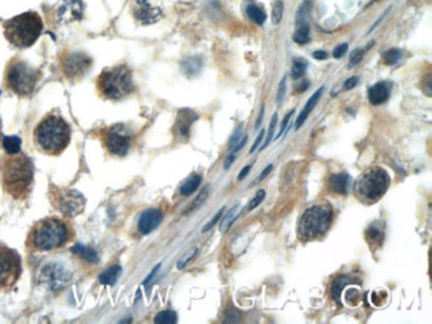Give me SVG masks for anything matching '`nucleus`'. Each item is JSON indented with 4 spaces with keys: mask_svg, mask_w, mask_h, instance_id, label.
Instances as JSON below:
<instances>
[{
    "mask_svg": "<svg viewBox=\"0 0 432 324\" xmlns=\"http://www.w3.org/2000/svg\"><path fill=\"white\" fill-rule=\"evenodd\" d=\"M0 183L15 201H27L33 185V164L20 150L0 154Z\"/></svg>",
    "mask_w": 432,
    "mask_h": 324,
    "instance_id": "f257e3e1",
    "label": "nucleus"
},
{
    "mask_svg": "<svg viewBox=\"0 0 432 324\" xmlns=\"http://www.w3.org/2000/svg\"><path fill=\"white\" fill-rule=\"evenodd\" d=\"M74 238V230L65 218L51 215L40 219L29 230L25 246L29 253H51L64 249Z\"/></svg>",
    "mask_w": 432,
    "mask_h": 324,
    "instance_id": "f03ea898",
    "label": "nucleus"
},
{
    "mask_svg": "<svg viewBox=\"0 0 432 324\" xmlns=\"http://www.w3.org/2000/svg\"><path fill=\"white\" fill-rule=\"evenodd\" d=\"M71 142V127L56 110L46 114L33 129V144L43 154L60 155Z\"/></svg>",
    "mask_w": 432,
    "mask_h": 324,
    "instance_id": "7ed1b4c3",
    "label": "nucleus"
},
{
    "mask_svg": "<svg viewBox=\"0 0 432 324\" xmlns=\"http://www.w3.org/2000/svg\"><path fill=\"white\" fill-rule=\"evenodd\" d=\"M43 20L37 12L28 11L3 23L4 36L16 48L33 46L43 32Z\"/></svg>",
    "mask_w": 432,
    "mask_h": 324,
    "instance_id": "20e7f679",
    "label": "nucleus"
},
{
    "mask_svg": "<svg viewBox=\"0 0 432 324\" xmlns=\"http://www.w3.org/2000/svg\"><path fill=\"white\" fill-rule=\"evenodd\" d=\"M97 92L106 100H121L131 95L135 84L132 78V71L128 65L121 64L116 67L104 69L96 80Z\"/></svg>",
    "mask_w": 432,
    "mask_h": 324,
    "instance_id": "39448f33",
    "label": "nucleus"
},
{
    "mask_svg": "<svg viewBox=\"0 0 432 324\" xmlns=\"http://www.w3.org/2000/svg\"><path fill=\"white\" fill-rule=\"evenodd\" d=\"M39 78V69L16 56L11 59L6 67L4 87L19 97H28L35 91Z\"/></svg>",
    "mask_w": 432,
    "mask_h": 324,
    "instance_id": "423d86ee",
    "label": "nucleus"
},
{
    "mask_svg": "<svg viewBox=\"0 0 432 324\" xmlns=\"http://www.w3.org/2000/svg\"><path fill=\"white\" fill-rule=\"evenodd\" d=\"M390 186V176L382 168H372L367 170L355 185V191L359 199L374 204L384 195Z\"/></svg>",
    "mask_w": 432,
    "mask_h": 324,
    "instance_id": "0eeeda50",
    "label": "nucleus"
},
{
    "mask_svg": "<svg viewBox=\"0 0 432 324\" xmlns=\"http://www.w3.org/2000/svg\"><path fill=\"white\" fill-rule=\"evenodd\" d=\"M331 209L325 205H314L308 208L301 217L298 233L302 239H314L326 233L331 223Z\"/></svg>",
    "mask_w": 432,
    "mask_h": 324,
    "instance_id": "6e6552de",
    "label": "nucleus"
},
{
    "mask_svg": "<svg viewBox=\"0 0 432 324\" xmlns=\"http://www.w3.org/2000/svg\"><path fill=\"white\" fill-rule=\"evenodd\" d=\"M99 138L106 152L114 157H124L131 149L132 133L123 124L100 129Z\"/></svg>",
    "mask_w": 432,
    "mask_h": 324,
    "instance_id": "1a4fd4ad",
    "label": "nucleus"
},
{
    "mask_svg": "<svg viewBox=\"0 0 432 324\" xmlns=\"http://www.w3.org/2000/svg\"><path fill=\"white\" fill-rule=\"evenodd\" d=\"M50 198L53 208L59 210L64 217L73 218L84 212L85 198L77 190L52 186L50 191Z\"/></svg>",
    "mask_w": 432,
    "mask_h": 324,
    "instance_id": "9d476101",
    "label": "nucleus"
},
{
    "mask_svg": "<svg viewBox=\"0 0 432 324\" xmlns=\"http://www.w3.org/2000/svg\"><path fill=\"white\" fill-rule=\"evenodd\" d=\"M21 275V259L18 251L0 245V291H8Z\"/></svg>",
    "mask_w": 432,
    "mask_h": 324,
    "instance_id": "9b49d317",
    "label": "nucleus"
},
{
    "mask_svg": "<svg viewBox=\"0 0 432 324\" xmlns=\"http://www.w3.org/2000/svg\"><path fill=\"white\" fill-rule=\"evenodd\" d=\"M92 67V59L83 52L67 53L61 60L64 76L69 80H80Z\"/></svg>",
    "mask_w": 432,
    "mask_h": 324,
    "instance_id": "f8f14e48",
    "label": "nucleus"
},
{
    "mask_svg": "<svg viewBox=\"0 0 432 324\" xmlns=\"http://www.w3.org/2000/svg\"><path fill=\"white\" fill-rule=\"evenodd\" d=\"M133 16L142 24H152L161 18V10L153 7L148 0H137L133 7Z\"/></svg>",
    "mask_w": 432,
    "mask_h": 324,
    "instance_id": "ddd939ff",
    "label": "nucleus"
},
{
    "mask_svg": "<svg viewBox=\"0 0 432 324\" xmlns=\"http://www.w3.org/2000/svg\"><path fill=\"white\" fill-rule=\"evenodd\" d=\"M199 118L193 110L190 109H181L177 113V120L174 124V134L180 140H188L189 133H190L191 124Z\"/></svg>",
    "mask_w": 432,
    "mask_h": 324,
    "instance_id": "4468645a",
    "label": "nucleus"
},
{
    "mask_svg": "<svg viewBox=\"0 0 432 324\" xmlns=\"http://www.w3.org/2000/svg\"><path fill=\"white\" fill-rule=\"evenodd\" d=\"M163 221V213L159 209H149L142 213L140 219H138L137 229L142 235H148L154 229H157Z\"/></svg>",
    "mask_w": 432,
    "mask_h": 324,
    "instance_id": "2eb2a0df",
    "label": "nucleus"
},
{
    "mask_svg": "<svg viewBox=\"0 0 432 324\" xmlns=\"http://www.w3.org/2000/svg\"><path fill=\"white\" fill-rule=\"evenodd\" d=\"M390 96V88L386 83H376L369 89V100L372 105H380L386 102Z\"/></svg>",
    "mask_w": 432,
    "mask_h": 324,
    "instance_id": "dca6fc26",
    "label": "nucleus"
},
{
    "mask_svg": "<svg viewBox=\"0 0 432 324\" xmlns=\"http://www.w3.org/2000/svg\"><path fill=\"white\" fill-rule=\"evenodd\" d=\"M330 189L335 193L347 194L350 190L351 177L347 173H339V174H333L330 177Z\"/></svg>",
    "mask_w": 432,
    "mask_h": 324,
    "instance_id": "f3484780",
    "label": "nucleus"
},
{
    "mask_svg": "<svg viewBox=\"0 0 432 324\" xmlns=\"http://www.w3.org/2000/svg\"><path fill=\"white\" fill-rule=\"evenodd\" d=\"M323 89H325L323 87L322 88H319L318 91H317L316 93H314V95H312L311 97L308 99V101L306 102L305 108L302 109V112L299 113V116H298L297 121H295V129H297V131L302 127V125H303V124H305V121L307 120L308 114L312 112L314 106L317 105V102H318L319 99H321V96H322V93H323Z\"/></svg>",
    "mask_w": 432,
    "mask_h": 324,
    "instance_id": "a211bd4d",
    "label": "nucleus"
},
{
    "mask_svg": "<svg viewBox=\"0 0 432 324\" xmlns=\"http://www.w3.org/2000/svg\"><path fill=\"white\" fill-rule=\"evenodd\" d=\"M384 238V231L382 226L378 223H372L369 226V229L366 230V239L370 243V246H380Z\"/></svg>",
    "mask_w": 432,
    "mask_h": 324,
    "instance_id": "6ab92c4d",
    "label": "nucleus"
},
{
    "mask_svg": "<svg viewBox=\"0 0 432 324\" xmlns=\"http://www.w3.org/2000/svg\"><path fill=\"white\" fill-rule=\"evenodd\" d=\"M121 274V266L119 264H113L108 267L104 272L100 274V283L105 286H113L117 282V279Z\"/></svg>",
    "mask_w": 432,
    "mask_h": 324,
    "instance_id": "aec40b11",
    "label": "nucleus"
},
{
    "mask_svg": "<svg viewBox=\"0 0 432 324\" xmlns=\"http://www.w3.org/2000/svg\"><path fill=\"white\" fill-rule=\"evenodd\" d=\"M72 253L76 254L78 258H82L84 261L89 262V263H97L99 262V257L93 249L87 246H83V245H76L74 247H72Z\"/></svg>",
    "mask_w": 432,
    "mask_h": 324,
    "instance_id": "412c9836",
    "label": "nucleus"
},
{
    "mask_svg": "<svg viewBox=\"0 0 432 324\" xmlns=\"http://www.w3.org/2000/svg\"><path fill=\"white\" fill-rule=\"evenodd\" d=\"M242 212V206H240V205H237V206H234V208H231L229 212L225 214V217H223V219L221 221V226H220V231L221 233H226L227 230L230 229V226L233 225L234 221L240 217V214H241Z\"/></svg>",
    "mask_w": 432,
    "mask_h": 324,
    "instance_id": "4be33fe9",
    "label": "nucleus"
},
{
    "mask_svg": "<svg viewBox=\"0 0 432 324\" xmlns=\"http://www.w3.org/2000/svg\"><path fill=\"white\" fill-rule=\"evenodd\" d=\"M201 181H202V177L200 176V174H193L191 177H189L188 180L184 182V185L180 187L181 195H185V197H186V195H191V194L194 193V191L200 187Z\"/></svg>",
    "mask_w": 432,
    "mask_h": 324,
    "instance_id": "5701e85b",
    "label": "nucleus"
},
{
    "mask_svg": "<svg viewBox=\"0 0 432 324\" xmlns=\"http://www.w3.org/2000/svg\"><path fill=\"white\" fill-rule=\"evenodd\" d=\"M354 282V279L350 278V276H338L333 283V287H331V295H333L334 300H337L338 303H340V296H342V291H343L344 286L348 285V283Z\"/></svg>",
    "mask_w": 432,
    "mask_h": 324,
    "instance_id": "b1692460",
    "label": "nucleus"
},
{
    "mask_svg": "<svg viewBox=\"0 0 432 324\" xmlns=\"http://www.w3.org/2000/svg\"><path fill=\"white\" fill-rule=\"evenodd\" d=\"M246 14H248L249 19H250L252 21H254L255 24L262 25L266 21V14L258 7V6H255V4H250V6H248V8H246Z\"/></svg>",
    "mask_w": 432,
    "mask_h": 324,
    "instance_id": "393cba45",
    "label": "nucleus"
},
{
    "mask_svg": "<svg viewBox=\"0 0 432 324\" xmlns=\"http://www.w3.org/2000/svg\"><path fill=\"white\" fill-rule=\"evenodd\" d=\"M311 7H312V0H305V2L302 3V6L299 7L297 14V24L299 25L306 24L307 19L310 18Z\"/></svg>",
    "mask_w": 432,
    "mask_h": 324,
    "instance_id": "a878e982",
    "label": "nucleus"
},
{
    "mask_svg": "<svg viewBox=\"0 0 432 324\" xmlns=\"http://www.w3.org/2000/svg\"><path fill=\"white\" fill-rule=\"evenodd\" d=\"M293 40H294L297 44H307L308 40H310V28H308L307 24H302L298 27V29L295 31V33L293 35Z\"/></svg>",
    "mask_w": 432,
    "mask_h": 324,
    "instance_id": "bb28decb",
    "label": "nucleus"
},
{
    "mask_svg": "<svg viewBox=\"0 0 432 324\" xmlns=\"http://www.w3.org/2000/svg\"><path fill=\"white\" fill-rule=\"evenodd\" d=\"M402 56H403V52L398 48H392V50H388L382 55V59L384 61L386 65H395L401 61Z\"/></svg>",
    "mask_w": 432,
    "mask_h": 324,
    "instance_id": "cd10ccee",
    "label": "nucleus"
},
{
    "mask_svg": "<svg viewBox=\"0 0 432 324\" xmlns=\"http://www.w3.org/2000/svg\"><path fill=\"white\" fill-rule=\"evenodd\" d=\"M306 69H307V61L305 59H295L294 63H293V67H291V77L293 78H301L303 77V74L306 73Z\"/></svg>",
    "mask_w": 432,
    "mask_h": 324,
    "instance_id": "c85d7f7f",
    "label": "nucleus"
},
{
    "mask_svg": "<svg viewBox=\"0 0 432 324\" xmlns=\"http://www.w3.org/2000/svg\"><path fill=\"white\" fill-rule=\"evenodd\" d=\"M177 321V315L173 311H161L154 317V323L160 324H174Z\"/></svg>",
    "mask_w": 432,
    "mask_h": 324,
    "instance_id": "c756f323",
    "label": "nucleus"
},
{
    "mask_svg": "<svg viewBox=\"0 0 432 324\" xmlns=\"http://www.w3.org/2000/svg\"><path fill=\"white\" fill-rule=\"evenodd\" d=\"M284 3L278 0L276 2L273 6V12H271V20H273V24H280L281 20H282V16H284Z\"/></svg>",
    "mask_w": 432,
    "mask_h": 324,
    "instance_id": "7c9ffc66",
    "label": "nucleus"
},
{
    "mask_svg": "<svg viewBox=\"0 0 432 324\" xmlns=\"http://www.w3.org/2000/svg\"><path fill=\"white\" fill-rule=\"evenodd\" d=\"M20 146V140L18 137H6L4 138V148L7 153L19 152Z\"/></svg>",
    "mask_w": 432,
    "mask_h": 324,
    "instance_id": "2f4dec72",
    "label": "nucleus"
},
{
    "mask_svg": "<svg viewBox=\"0 0 432 324\" xmlns=\"http://www.w3.org/2000/svg\"><path fill=\"white\" fill-rule=\"evenodd\" d=\"M277 114H274L273 118H271V121H270V127H269V133H267V136H266L265 138V142L262 144V146H261V150H263V149H266V146H269V144L271 142V140L274 138V131H276V125H277Z\"/></svg>",
    "mask_w": 432,
    "mask_h": 324,
    "instance_id": "473e14b6",
    "label": "nucleus"
},
{
    "mask_svg": "<svg viewBox=\"0 0 432 324\" xmlns=\"http://www.w3.org/2000/svg\"><path fill=\"white\" fill-rule=\"evenodd\" d=\"M208 194H209V186H206L205 189H204V190H202L201 193H200V195H199V197H197V198H195L194 202H193V204H191L190 208H189L188 210H186V213L193 212V210H195V209L199 208L200 205L204 204V201H205L206 197H208Z\"/></svg>",
    "mask_w": 432,
    "mask_h": 324,
    "instance_id": "72a5a7b5",
    "label": "nucleus"
},
{
    "mask_svg": "<svg viewBox=\"0 0 432 324\" xmlns=\"http://www.w3.org/2000/svg\"><path fill=\"white\" fill-rule=\"evenodd\" d=\"M285 93H286V77H284L282 80H281L280 88H278V92H277L276 101L278 106L282 105V102H284V99H285Z\"/></svg>",
    "mask_w": 432,
    "mask_h": 324,
    "instance_id": "f704fd0d",
    "label": "nucleus"
},
{
    "mask_svg": "<svg viewBox=\"0 0 432 324\" xmlns=\"http://www.w3.org/2000/svg\"><path fill=\"white\" fill-rule=\"evenodd\" d=\"M363 55H365V51L361 50V48H357L351 52L350 56V67H355L357 64H359L363 59Z\"/></svg>",
    "mask_w": 432,
    "mask_h": 324,
    "instance_id": "c9c22d12",
    "label": "nucleus"
},
{
    "mask_svg": "<svg viewBox=\"0 0 432 324\" xmlns=\"http://www.w3.org/2000/svg\"><path fill=\"white\" fill-rule=\"evenodd\" d=\"M266 195V191L265 190H259L258 193L255 194V197L253 198L252 202H250V205H249V210H254L257 206H258L261 202L263 201V198H265Z\"/></svg>",
    "mask_w": 432,
    "mask_h": 324,
    "instance_id": "e433bc0d",
    "label": "nucleus"
},
{
    "mask_svg": "<svg viewBox=\"0 0 432 324\" xmlns=\"http://www.w3.org/2000/svg\"><path fill=\"white\" fill-rule=\"evenodd\" d=\"M197 253H199V249H194V250H193V251H190V253L186 254V255H185V257L182 258V259H181L180 262H178L177 267L180 268V270H181V268H184L185 266H186V264H188L189 262H190L191 259H193V258L195 257V254H197Z\"/></svg>",
    "mask_w": 432,
    "mask_h": 324,
    "instance_id": "4c0bfd02",
    "label": "nucleus"
},
{
    "mask_svg": "<svg viewBox=\"0 0 432 324\" xmlns=\"http://www.w3.org/2000/svg\"><path fill=\"white\" fill-rule=\"evenodd\" d=\"M347 50H348V46L346 44V43H343V44H339V46L334 48L333 56L335 57V59H340V57L344 56V53L347 52Z\"/></svg>",
    "mask_w": 432,
    "mask_h": 324,
    "instance_id": "58836bf2",
    "label": "nucleus"
},
{
    "mask_svg": "<svg viewBox=\"0 0 432 324\" xmlns=\"http://www.w3.org/2000/svg\"><path fill=\"white\" fill-rule=\"evenodd\" d=\"M293 114H294V110H290V112L287 113L286 117H285L284 121H282V124H281L280 132H278V134H277V137H276V138H280L281 136H282V134H284V132L286 131L287 124H289V121H290V118H291V116H293Z\"/></svg>",
    "mask_w": 432,
    "mask_h": 324,
    "instance_id": "ea45409f",
    "label": "nucleus"
},
{
    "mask_svg": "<svg viewBox=\"0 0 432 324\" xmlns=\"http://www.w3.org/2000/svg\"><path fill=\"white\" fill-rule=\"evenodd\" d=\"M223 212H225V208H222V209H221V210H220V212L217 213L216 217H214V218H213L212 221H210V222L208 223V225H206L205 227H204V229H202V231H204V233H205V231H208V230H209V229H212L213 226L216 225V223L218 222V221H220V218H221V217H222Z\"/></svg>",
    "mask_w": 432,
    "mask_h": 324,
    "instance_id": "a19ab883",
    "label": "nucleus"
},
{
    "mask_svg": "<svg viewBox=\"0 0 432 324\" xmlns=\"http://www.w3.org/2000/svg\"><path fill=\"white\" fill-rule=\"evenodd\" d=\"M358 81H359V78L358 77H350V78H347V80H346V83H344V89H346V91H350V89H352L355 87V85L358 84Z\"/></svg>",
    "mask_w": 432,
    "mask_h": 324,
    "instance_id": "79ce46f5",
    "label": "nucleus"
},
{
    "mask_svg": "<svg viewBox=\"0 0 432 324\" xmlns=\"http://www.w3.org/2000/svg\"><path fill=\"white\" fill-rule=\"evenodd\" d=\"M263 136H265V131H261V132H259L258 137H257V140H255V142H254V144H253L252 149H250V153H254V152H255V149L258 148L259 144H261V142H262Z\"/></svg>",
    "mask_w": 432,
    "mask_h": 324,
    "instance_id": "37998d69",
    "label": "nucleus"
},
{
    "mask_svg": "<svg viewBox=\"0 0 432 324\" xmlns=\"http://www.w3.org/2000/svg\"><path fill=\"white\" fill-rule=\"evenodd\" d=\"M312 57L317 59V60H326L327 57H329V55H327L325 51H316V52L312 53Z\"/></svg>",
    "mask_w": 432,
    "mask_h": 324,
    "instance_id": "c03bdc74",
    "label": "nucleus"
},
{
    "mask_svg": "<svg viewBox=\"0 0 432 324\" xmlns=\"http://www.w3.org/2000/svg\"><path fill=\"white\" fill-rule=\"evenodd\" d=\"M240 137H241V128H238L237 131H235V133L233 134V137H231L230 140V144H229V146H233V145H235L238 142V140H240Z\"/></svg>",
    "mask_w": 432,
    "mask_h": 324,
    "instance_id": "a18cd8bd",
    "label": "nucleus"
},
{
    "mask_svg": "<svg viewBox=\"0 0 432 324\" xmlns=\"http://www.w3.org/2000/svg\"><path fill=\"white\" fill-rule=\"evenodd\" d=\"M271 170H273V165H269V166H267V168H266V169L263 170L262 173H261V176H259V178H258V181H257V182H262V181L265 180L266 177L269 176L270 172H271Z\"/></svg>",
    "mask_w": 432,
    "mask_h": 324,
    "instance_id": "49530a36",
    "label": "nucleus"
},
{
    "mask_svg": "<svg viewBox=\"0 0 432 324\" xmlns=\"http://www.w3.org/2000/svg\"><path fill=\"white\" fill-rule=\"evenodd\" d=\"M234 159H235V154H234V153H231V154L227 155L226 161H225V164H223V169H225V170L229 169V168H230L231 164H233V162H234Z\"/></svg>",
    "mask_w": 432,
    "mask_h": 324,
    "instance_id": "de8ad7c7",
    "label": "nucleus"
},
{
    "mask_svg": "<svg viewBox=\"0 0 432 324\" xmlns=\"http://www.w3.org/2000/svg\"><path fill=\"white\" fill-rule=\"evenodd\" d=\"M160 266H161V264H157L156 267L153 268L152 272H150V274L148 275V278H146L145 280H144V285H148V283L150 282V280H152L153 278H154V275H156V274H157V271H159V270H160Z\"/></svg>",
    "mask_w": 432,
    "mask_h": 324,
    "instance_id": "09e8293b",
    "label": "nucleus"
},
{
    "mask_svg": "<svg viewBox=\"0 0 432 324\" xmlns=\"http://www.w3.org/2000/svg\"><path fill=\"white\" fill-rule=\"evenodd\" d=\"M246 142H248V137H246V136H244V137L241 138V141L238 142L237 144V146H235V148H234V154H235V153L237 152H240V150H241L242 148H244L245 146V144H246Z\"/></svg>",
    "mask_w": 432,
    "mask_h": 324,
    "instance_id": "8fccbe9b",
    "label": "nucleus"
},
{
    "mask_svg": "<svg viewBox=\"0 0 432 324\" xmlns=\"http://www.w3.org/2000/svg\"><path fill=\"white\" fill-rule=\"evenodd\" d=\"M250 169H252V165H248V166H245L244 169H242V172L240 173V174H238V181H242L245 178V177L248 176L249 174V172H250Z\"/></svg>",
    "mask_w": 432,
    "mask_h": 324,
    "instance_id": "3c124183",
    "label": "nucleus"
},
{
    "mask_svg": "<svg viewBox=\"0 0 432 324\" xmlns=\"http://www.w3.org/2000/svg\"><path fill=\"white\" fill-rule=\"evenodd\" d=\"M263 112H265V108H261V112H259V117H258V120H257V123H255V129H258L259 128V125H261V123H262V120H263Z\"/></svg>",
    "mask_w": 432,
    "mask_h": 324,
    "instance_id": "603ef678",
    "label": "nucleus"
},
{
    "mask_svg": "<svg viewBox=\"0 0 432 324\" xmlns=\"http://www.w3.org/2000/svg\"><path fill=\"white\" fill-rule=\"evenodd\" d=\"M308 84H310V83H308V81H303V83H302V84H301L302 87H301V88H299V89H298V91H299V92H303V91H305L306 88H307Z\"/></svg>",
    "mask_w": 432,
    "mask_h": 324,
    "instance_id": "864d4df0",
    "label": "nucleus"
},
{
    "mask_svg": "<svg viewBox=\"0 0 432 324\" xmlns=\"http://www.w3.org/2000/svg\"><path fill=\"white\" fill-rule=\"evenodd\" d=\"M0 142H2V125H0Z\"/></svg>",
    "mask_w": 432,
    "mask_h": 324,
    "instance_id": "5fc2aeb1",
    "label": "nucleus"
},
{
    "mask_svg": "<svg viewBox=\"0 0 432 324\" xmlns=\"http://www.w3.org/2000/svg\"><path fill=\"white\" fill-rule=\"evenodd\" d=\"M375 2H376V0H375Z\"/></svg>",
    "mask_w": 432,
    "mask_h": 324,
    "instance_id": "6e6d98bb",
    "label": "nucleus"
}]
</instances>
